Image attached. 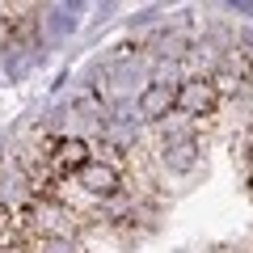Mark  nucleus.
I'll return each mask as SVG.
<instances>
[{
	"label": "nucleus",
	"instance_id": "obj_3",
	"mask_svg": "<svg viewBox=\"0 0 253 253\" xmlns=\"http://www.w3.org/2000/svg\"><path fill=\"white\" fill-rule=\"evenodd\" d=\"M177 89L181 84H173V81H156V84H148L144 93H139V114L144 118H169L173 110H177Z\"/></svg>",
	"mask_w": 253,
	"mask_h": 253
},
{
	"label": "nucleus",
	"instance_id": "obj_1",
	"mask_svg": "<svg viewBox=\"0 0 253 253\" xmlns=\"http://www.w3.org/2000/svg\"><path fill=\"white\" fill-rule=\"evenodd\" d=\"M219 84H215V76H190V81H181V89H177V114H186V118H211L215 114V106H219Z\"/></svg>",
	"mask_w": 253,
	"mask_h": 253
},
{
	"label": "nucleus",
	"instance_id": "obj_2",
	"mask_svg": "<svg viewBox=\"0 0 253 253\" xmlns=\"http://www.w3.org/2000/svg\"><path fill=\"white\" fill-rule=\"evenodd\" d=\"M72 181L81 186V194H89L93 203H101V199H114L118 190H123V169H114L106 161H89Z\"/></svg>",
	"mask_w": 253,
	"mask_h": 253
}]
</instances>
